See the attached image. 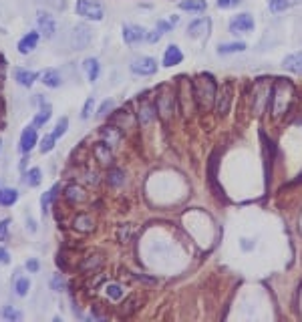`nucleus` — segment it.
Segmentation results:
<instances>
[{"instance_id":"f257e3e1","label":"nucleus","mask_w":302,"mask_h":322,"mask_svg":"<svg viewBox=\"0 0 302 322\" xmlns=\"http://www.w3.org/2000/svg\"><path fill=\"white\" fill-rule=\"evenodd\" d=\"M192 89H194V101L198 105V111L210 113L212 107L216 105V95H218L216 81L210 75H198L192 81Z\"/></svg>"},{"instance_id":"7c9ffc66","label":"nucleus","mask_w":302,"mask_h":322,"mask_svg":"<svg viewBox=\"0 0 302 322\" xmlns=\"http://www.w3.org/2000/svg\"><path fill=\"white\" fill-rule=\"evenodd\" d=\"M107 182H109L111 186H115V188L123 186V184H125V172L119 170V168H111L109 174H107Z\"/></svg>"},{"instance_id":"58836bf2","label":"nucleus","mask_w":302,"mask_h":322,"mask_svg":"<svg viewBox=\"0 0 302 322\" xmlns=\"http://www.w3.org/2000/svg\"><path fill=\"white\" fill-rule=\"evenodd\" d=\"M3 318H5V320H21L23 314H21L17 308H13V306H5V308H3Z\"/></svg>"},{"instance_id":"2f4dec72","label":"nucleus","mask_w":302,"mask_h":322,"mask_svg":"<svg viewBox=\"0 0 302 322\" xmlns=\"http://www.w3.org/2000/svg\"><path fill=\"white\" fill-rule=\"evenodd\" d=\"M119 119L123 121L121 123V127L125 129V127H129L133 121H131V115H129V109H121V111H117L113 117H111V123H115V125H119Z\"/></svg>"},{"instance_id":"b1692460","label":"nucleus","mask_w":302,"mask_h":322,"mask_svg":"<svg viewBox=\"0 0 302 322\" xmlns=\"http://www.w3.org/2000/svg\"><path fill=\"white\" fill-rule=\"evenodd\" d=\"M298 5H302V0H268V7L272 13H282V11H288Z\"/></svg>"},{"instance_id":"aec40b11","label":"nucleus","mask_w":302,"mask_h":322,"mask_svg":"<svg viewBox=\"0 0 302 322\" xmlns=\"http://www.w3.org/2000/svg\"><path fill=\"white\" fill-rule=\"evenodd\" d=\"M282 67L294 75H302V53H294V55H288L284 61H282Z\"/></svg>"},{"instance_id":"473e14b6","label":"nucleus","mask_w":302,"mask_h":322,"mask_svg":"<svg viewBox=\"0 0 302 322\" xmlns=\"http://www.w3.org/2000/svg\"><path fill=\"white\" fill-rule=\"evenodd\" d=\"M25 184H27L29 188H37V186L41 184V170H39V168L29 170V172L25 174Z\"/></svg>"},{"instance_id":"f03ea898","label":"nucleus","mask_w":302,"mask_h":322,"mask_svg":"<svg viewBox=\"0 0 302 322\" xmlns=\"http://www.w3.org/2000/svg\"><path fill=\"white\" fill-rule=\"evenodd\" d=\"M292 97H294V87H292V83L286 81V79H278V81L272 85V97H270L272 115H274V117H282V115L288 111Z\"/></svg>"},{"instance_id":"dca6fc26","label":"nucleus","mask_w":302,"mask_h":322,"mask_svg":"<svg viewBox=\"0 0 302 322\" xmlns=\"http://www.w3.org/2000/svg\"><path fill=\"white\" fill-rule=\"evenodd\" d=\"M65 200L69 204H83V202H87V192L77 184H69L65 188Z\"/></svg>"},{"instance_id":"9b49d317","label":"nucleus","mask_w":302,"mask_h":322,"mask_svg":"<svg viewBox=\"0 0 302 322\" xmlns=\"http://www.w3.org/2000/svg\"><path fill=\"white\" fill-rule=\"evenodd\" d=\"M123 39H125V43L135 45V43L147 41V31L139 25H125L123 27Z\"/></svg>"},{"instance_id":"c85d7f7f","label":"nucleus","mask_w":302,"mask_h":322,"mask_svg":"<svg viewBox=\"0 0 302 322\" xmlns=\"http://www.w3.org/2000/svg\"><path fill=\"white\" fill-rule=\"evenodd\" d=\"M51 115H53V109H51V105H43L41 109H39V113L35 115V127H43V125H47L49 123V119H51Z\"/></svg>"},{"instance_id":"ddd939ff","label":"nucleus","mask_w":302,"mask_h":322,"mask_svg":"<svg viewBox=\"0 0 302 322\" xmlns=\"http://www.w3.org/2000/svg\"><path fill=\"white\" fill-rule=\"evenodd\" d=\"M158 111H156V103H149L143 97H139V123L141 125H149L156 119Z\"/></svg>"},{"instance_id":"ea45409f","label":"nucleus","mask_w":302,"mask_h":322,"mask_svg":"<svg viewBox=\"0 0 302 322\" xmlns=\"http://www.w3.org/2000/svg\"><path fill=\"white\" fill-rule=\"evenodd\" d=\"M93 107H95V97H89V99L85 101V105H83V113H81V117H83V119H89V117H91Z\"/></svg>"},{"instance_id":"79ce46f5","label":"nucleus","mask_w":302,"mask_h":322,"mask_svg":"<svg viewBox=\"0 0 302 322\" xmlns=\"http://www.w3.org/2000/svg\"><path fill=\"white\" fill-rule=\"evenodd\" d=\"M135 304H137V298H135V296H133V298H129V300L125 302V306H127V308H123V312H121V314H123V316H129L131 312H135V308H137Z\"/></svg>"},{"instance_id":"6ab92c4d","label":"nucleus","mask_w":302,"mask_h":322,"mask_svg":"<svg viewBox=\"0 0 302 322\" xmlns=\"http://www.w3.org/2000/svg\"><path fill=\"white\" fill-rule=\"evenodd\" d=\"M37 43H39V33H29V35H25L21 41H19V53L21 55H29V53H33L35 49H37Z\"/></svg>"},{"instance_id":"9d476101","label":"nucleus","mask_w":302,"mask_h":322,"mask_svg":"<svg viewBox=\"0 0 302 322\" xmlns=\"http://www.w3.org/2000/svg\"><path fill=\"white\" fill-rule=\"evenodd\" d=\"M37 25H39V33H43L45 39H53V37H55V33H57V23H55V19H53L49 13L39 11V13H37Z\"/></svg>"},{"instance_id":"c756f323","label":"nucleus","mask_w":302,"mask_h":322,"mask_svg":"<svg viewBox=\"0 0 302 322\" xmlns=\"http://www.w3.org/2000/svg\"><path fill=\"white\" fill-rule=\"evenodd\" d=\"M242 51H246V43H224V45H220L218 47V53L220 55H232V53H242Z\"/></svg>"},{"instance_id":"f8f14e48","label":"nucleus","mask_w":302,"mask_h":322,"mask_svg":"<svg viewBox=\"0 0 302 322\" xmlns=\"http://www.w3.org/2000/svg\"><path fill=\"white\" fill-rule=\"evenodd\" d=\"M93 157L99 161L101 166H111L113 164V153H111V145H107L105 141L101 143H95L93 145Z\"/></svg>"},{"instance_id":"f704fd0d","label":"nucleus","mask_w":302,"mask_h":322,"mask_svg":"<svg viewBox=\"0 0 302 322\" xmlns=\"http://www.w3.org/2000/svg\"><path fill=\"white\" fill-rule=\"evenodd\" d=\"M105 294H107L111 300H121L123 294H125V290H123L119 284H107V286H105Z\"/></svg>"},{"instance_id":"c9c22d12","label":"nucleus","mask_w":302,"mask_h":322,"mask_svg":"<svg viewBox=\"0 0 302 322\" xmlns=\"http://www.w3.org/2000/svg\"><path fill=\"white\" fill-rule=\"evenodd\" d=\"M55 135L51 133V135H45L43 139H41V145H39V149H41V153L45 155V153H51L53 149H55Z\"/></svg>"},{"instance_id":"423d86ee","label":"nucleus","mask_w":302,"mask_h":322,"mask_svg":"<svg viewBox=\"0 0 302 322\" xmlns=\"http://www.w3.org/2000/svg\"><path fill=\"white\" fill-rule=\"evenodd\" d=\"M232 97H234V87H232V83H224L222 85V89L218 91V95H216V111H218V115H228V111H230V105H232Z\"/></svg>"},{"instance_id":"e433bc0d","label":"nucleus","mask_w":302,"mask_h":322,"mask_svg":"<svg viewBox=\"0 0 302 322\" xmlns=\"http://www.w3.org/2000/svg\"><path fill=\"white\" fill-rule=\"evenodd\" d=\"M59 190V186H55L53 190H49L47 194H43V198H41V208H43V214H47L49 212V208H51V202H53V198H55V192Z\"/></svg>"},{"instance_id":"4c0bfd02","label":"nucleus","mask_w":302,"mask_h":322,"mask_svg":"<svg viewBox=\"0 0 302 322\" xmlns=\"http://www.w3.org/2000/svg\"><path fill=\"white\" fill-rule=\"evenodd\" d=\"M67 127H69V119L67 117H63V119H59V123H57V127H55V131H53V135H55V139H61L65 133H67Z\"/></svg>"},{"instance_id":"a211bd4d","label":"nucleus","mask_w":302,"mask_h":322,"mask_svg":"<svg viewBox=\"0 0 302 322\" xmlns=\"http://www.w3.org/2000/svg\"><path fill=\"white\" fill-rule=\"evenodd\" d=\"M184 61V53L178 45H170L164 53V67H174V65H180Z\"/></svg>"},{"instance_id":"a878e982","label":"nucleus","mask_w":302,"mask_h":322,"mask_svg":"<svg viewBox=\"0 0 302 322\" xmlns=\"http://www.w3.org/2000/svg\"><path fill=\"white\" fill-rule=\"evenodd\" d=\"M43 85H45V87H49V89H57V87H61V75H59V71H55V69H47V71L43 73Z\"/></svg>"},{"instance_id":"20e7f679","label":"nucleus","mask_w":302,"mask_h":322,"mask_svg":"<svg viewBox=\"0 0 302 322\" xmlns=\"http://www.w3.org/2000/svg\"><path fill=\"white\" fill-rule=\"evenodd\" d=\"M174 105H176V95L168 89V87H162L158 97H156V111L160 115L162 121H170L172 115H174Z\"/></svg>"},{"instance_id":"6e6552de","label":"nucleus","mask_w":302,"mask_h":322,"mask_svg":"<svg viewBox=\"0 0 302 322\" xmlns=\"http://www.w3.org/2000/svg\"><path fill=\"white\" fill-rule=\"evenodd\" d=\"M131 71L135 75H141V77H149L158 71V61L151 59V57H139L131 63Z\"/></svg>"},{"instance_id":"a19ab883","label":"nucleus","mask_w":302,"mask_h":322,"mask_svg":"<svg viewBox=\"0 0 302 322\" xmlns=\"http://www.w3.org/2000/svg\"><path fill=\"white\" fill-rule=\"evenodd\" d=\"M9 226H11V220L5 218V220H0V242H5L9 238Z\"/></svg>"},{"instance_id":"412c9836","label":"nucleus","mask_w":302,"mask_h":322,"mask_svg":"<svg viewBox=\"0 0 302 322\" xmlns=\"http://www.w3.org/2000/svg\"><path fill=\"white\" fill-rule=\"evenodd\" d=\"M37 77H39V73H35V71H29V69H17L15 71V79H17V83L21 85V87H33V83L37 81Z\"/></svg>"},{"instance_id":"de8ad7c7","label":"nucleus","mask_w":302,"mask_h":322,"mask_svg":"<svg viewBox=\"0 0 302 322\" xmlns=\"http://www.w3.org/2000/svg\"><path fill=\"white\" fill-rule=\"evenodd\" d=\"M51 284H53V288H55L57 292H61V288L65 286V282H63V278H61V274H55V278H53V282H51Z\"/></svg>"},{"instance_id":"f3484780","label":"nucleus","mask_w":302,"mask_h":322,"mask_svg":"<svg viewBox=\"0 0 302 322\" xmlns=\"http://www.w3.org/2000/svg\"><path fill=\"white\" fill-rule=\"evenodd\" d=\"M73 228H75L77 232H81V234H91V232L95 230V220H93L89 214H79V216H75V220H73Z\"/></svg>"},{"instance_id":"72a5a7b5","label":"nucleus","mask_w":302,"mask_h":322,"mask_svg":"<svg viewBox=\"0 0 302 322\" xmlns=\"http://www.w3.org/2000/svg\"><path fill=\"white\" fill-rule=\"evenodd\" d=\"M29 290H31V280L29 278H17V282H15V292H17V296H27L29 294Z\"/></svg>"},{"instance_id":"09e8293b","label":"nucleus","mask_w":302,"mask_h":322,"mask_svg":"<svg viewBox=\"0 0 302 322\" xmlns=\"http://www.w3.org/2000/svg\"><path fill=\"white\" fill-rule=\"evenodd\" d=\"M11 262V256L7 252V248H0V264H9Z\"/></svg>"},{"instance_id":"c03bdc74","label":"nucleus","mask_w":302,"mask_h":322,"mask_svg":"<svg viewBox=\"0 0 302 322\" xmlns=\"http://www.w3.org/2000/svg\"><path fill=\"white\" fill-rule=\"evenodd\" d=\"M242 3V0H218V9H234V7H238Z\"/></svg>"},{"instance_id":"603ef678","label":"nucleus","mask_w":302,"mask_h":322,"mask_svg":"<svg viewBox=\"0 0 302 322\" xmlns=\"http://www.w3.org/2000/svg\"><path fill=\"white\" fill-rule=\"evenodd\" d=\"M0 145H3V141H0Z\"/></svg>"},{"instance_id":"39448f33","label":"nucleus","mask_w":302,"mask_h":322,"mask_svg":"<svg viewBox=\"0 0 302 322\" xmlns=\"http://www.w3.org/2000/svg\"><path fill=\"white\" fill-rule=\"evenodd\" d=\"M75 11L79 17L87 19V21H103L105 19V9L101 3H97V0H77V5H75Z\"/></svg>"},{"instance_id":"3c124183","label":"nucleus","mask_w":302,"mask_h":322,"mask_svg":"<svg viewBox=\"0 0 302 322\" xmlns=\"http://www.w3.org/2000/svg\"><path fill=\"white\" fill-rule=\"evenodd\" d=\"M27 270H29V272H37V270H39V262H37V260H29V262H27Z\"/></svg>"},{"instance_id":"cd10ccee","label":"nucleus","mask_w":302,"mask_h":322,"mask_svg":"<svg viewBox=\"0 0 302 322\" xmlns=\"http://www.w3.org/2000/svg\"><path fill=\"white\" fill-rule=\"evenodd\" d=\"M101 264H103V258L99 256V254H95V256H87L83 262H81V272H93V270H99L101 268Z\"/></svg>"},{"instance_id":"bb28decb","label":"nucleus","mask_w":302,"mask_h":322,"mask_svg":"<svg viewBox=\"0 0 302 322\" xmlns=\"http://www.w3.org/2000/svg\"><path fill=\"white\" fill-rule=\"evenodd\" d=\"M17 200H19V192L17 190H13V188H3L0 190V206H5V208L15 206Z\"/></svg>"},{"instance_id":"49530a36","label":"nucleus","mask_w":302,"mask_h":322,"mask_svg":"<svg viewBox=\"0 0 302 322\" xmlns=\"http://www.w3.org/2000/svg\"><path fill=\"white\" fill-rule=\"evenodd\" d=\"M111 109H113V101H105V103L101 105V109H99L97 115H99V117H107V115H109L107 111H111Z\"/></svg>"},{"instance_id":"7ed1b4c3","label":"nucleus","mask_w":302,"mask_h":322,"mask_svg":"<svg viewBox=\"0 0 302 322\" xmlns=\"http://www.w3.org/2000/svg\"><path fill=\"white\" fill-rule=\"evenodd\" d=\"M272 85L268 83V79H258L252 91V107L256 115H262V111L266 107H270V97H272Z\"/></svg>"},{"instance_id":"4468645a","label":"nucleus","mask_w":302,"mask_h":322,"mask_svg":"<svg viewBox=\"0 0 302 322\" xmlns=\"http://www.w3.org/2000/svg\"><path fill=\"white\" fill-rule=\"evenodd\" d=\"M91 41V31L87 25H77L73 31V47L75 49H85Z\"/></svg>"},{"instance_id":"a18cd8bd","label":"nucleus","mask_w":302,"mask_h":322,"mask_svg":"<svg viewBox=\"0 0 302 322\" xmlns=\"http://www.w3.org/2000/svg\"><path fill=\"white\" fill-rule=\"evenodd\" d=\"M162 35H164V33H162V31L156 27V29L151 31V33H147V43H158V41L162 39Z\"/></svg>"},{"instance_id":"5701e85b","label":"nucleus","mask_w":302,"mask_h":322,"mask_svg":"<svg viewBox=\"0 0 302 322\" xmlns=\"http://www.w3.org/2000/svg\"><path fill=\"white\" fill-rule=\"evenodd\" d=\"M83 69H85L87 79H89L91 83H95V81L99 79V71H101V67H99V61H97V59H93V57L85 59V61H83Z\"/></svg>"},{"instance_id":"393cba45","label":"nucleus","mask_w":302,"mask_h":322,"mask_svg":"<svg viewBox=\"0 0 302 322\" xmlns=\"http://www.w3.org/2000/svg\"><path fill=\"white\" fill-rule=\"evenodd\" d=\"M180 9L188 11V13H204L208 9V3L206 0H182Z\"/></svg>"},{"instance_id":"0eeeda50","label":"nucleus","mask_w":302,"mask_h":322,"mask_svg":"<svg viewBox=\"0 0 302 322\" xmlns=\"http://www.w3.org/2000/svg\"><path fill=\"white\" fill-rule=\"evenodd\" d=\"M210 31H212V21L210 19H198V21H192L188 25V37L196 39V41L208 39Z\"/></svg>"},{"instance_id":"37998d69","label":"nucleus","mask_w":302,"mask_h":322,"mask_svg":"<svg viewBox=\"0 0 302 322\" xmlns=\"http://www.w3.org/2000/svg\"><path fill=\"white\" fill-rule=\"evenodd\" d=\"M129 238H131V226H121L119 228V242L125 244Z\"/></svg>"},{"instance_id":"2eb2a0df","label":"nucleus","mask_w":302,"mask_h":322,"mask_svg":"<svg viewBox=\"0 0 302 322\" xmlns=\"http://www.w3.org/2000/svg\"><path fill=\"white\" fill-rule=\"evenodd\" d=\"M37 145V127L29 125L25 127L23 135H21V151L23 153H31V149Z\"/></svg>"},{"instance_id":"8fccbe9b","label":"nucleus","mask_w":302,"mask_h":322,"mask_svg":"<svg viewBox=\"0 0 302 322\" xmlns=\"http://www.w3.org/2000/svg\"><path fill=\"white\" fill-rule=\"evenodd\" d=\"M87 182H89V184H93V186H97V184H99L97 174H95V172H87Z\"/></svg>"},{"instance_id":"4be33fe9","label":"nucleus","mask_w":302,"mask_h":322,"mask_svg":"<svg viewBox=\"0 0 302 322\" xmlns=\"http://www.w3.org/2000/svg\"><path fill=\"white\" fill-rule=\"evenodd\" d=\"M99 135H101V139L107 143V145H117L119 141H121V131L115 127V125H107V127H103L101 131H99Z\"/></svg>"},{"instance_id":"1a4fd4ad","label":"nucleus","mask_w":302,"mask_h":322,"mask_svg":"<svg viewBox=\"0 0 302 322\" xmlns=\"http://www.w3.org/2000/svg\"><path fill=\"white\" fill-rule=\"evenodd\" d=\"M254 27H256V23H254V19H252L248 13L236 15V17L230 21V31H232L234 35H238V33H250V31H254Z\"/></svg>"}]
</instances>
